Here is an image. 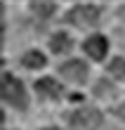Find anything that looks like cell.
<instances>
[{
  "instance_id": "obj_10",
  "label": "cell",
  "mask_w": 125,
  "mask_h": 130,
  "mask_svg": "<svg viewBox=\"0 0 125 130\" xmlns=\"http://www.w3.org/2000/svg\"><path fill=\"white\" fill-rule=\"evenodd\" d=\"M31 10L40 17H50V14L57 10V3H31Z\"/></svg>"
},
{
  "instance_id": "obj_5",
  "label": "cell",
  "mask_w": 125,
  "mask_h": 130,
  "mask_svg": "<svg viewBox=\"0 0 125 130\" xmlns=\"http://www.w3.org/2000/svg\"><path fill=\"white\" fill-rule=\"evenodd\" d=\"M106 50H109V43H106V38L99 36V33L90 36L87 40H85V52H87L95 62H99V59L106 57Z\"/></svg>"
},
{
  "instance_id": "obj_8",
  "label": "cell",
  "mask_w": 125,
  "mask_h": 130,
  "mask_svg": "<svg viewBox=\"0 0 125 130\" xmlns=\"http://www.w3.org/2000/svg\"><path fill=\"white\" fill-rule=\"evenodd\" d=\"M21 64L26 69H43L45 66V55L38 52V50H31V52H26V55L21 57Z\"/></svg>"
},
{
  "instance_id": "obj_13",
  "label": "cell",
  "mask_w": 125,
  "mask_h": 130,
  "mask_svg": "<svg viewBox=\"0 0 125 130\" xmlns=\"http://www.w3.org/2000/svg\"><path fill=\"white\" fill-rule=\"evenodd\" d=\"M43 130H57V128H43Z\"/></svg>"
},
{
  "instance_id": "obj_3",
  "label": "cell",
  "mask_w": 125,
  "mask_h": 130,
  "mask_svg": "<svg viewBox=\"0 0 125 130\" xmlns=\"http://www.w3.org/2000/svg\"><path fill=\"white\" fill-rule=\"evenodd\" d=\"M99 19V7L97 5H73L66 14L68 24L76 26H95Z\"/></svg>"
},
{
  "instance_id": "obj_6",
  "label": "cell",
  "mask_w": 125,
  "mask_h": 130,
  "mask_svg": "<svg viewBox=\"0 0 125 130\" xmlns=\"http://www.w3.org/2000/svg\"><path fill=\"white\" fill-rule=\"evenodd\" d=\"M35 92H38V97H59L61 88L52 78H40V80H35Z\"/></svg>"
},
{
  "instance_id": "obj_1",
  "label": "cell",
  "mask_w": 125,
  "mask_h": 130,
  "mask_svg": "<svg viewBox=\"0 0 125 130\" xmlns=\"http://www.w3.org/2000/svg\"><path fill=\"white\" fill-rule=\"evenodd\" d=\"M0 95H3V99H5L7 104H12L14 109H19V111H24L26 106H28V97H26V90H24V85H21V80H17L10 73L3 76Z\"/></svg>"
},
{
  "instance_id": "obj_12",
  "label": "cell",
  "mask_w": 125,
  "mask_h": 130,
  "mask_svg": "<svg viewBox=\"0 0 125 130\" xmlns=\"http://www.w3.org/2000/svg\"><path fill=\"white\" fill-rule=\"evenodd\" d=\"M118 113H120V118H125V106H120V109H118Z\"/></svg>"
},
{
  "instance_id": "obj_7",
  "label": "cell",
  "mask_w": 125,
  "mask_h": 130,
  "mask_svg": "<svg viewBox=\"0 0 125 130\" xmlns=\"http://www.w3.org/2000/svg\"><path fill=\"white\" fill-rule=\"evenodd\" d=\"M50 47H52L54 55H64V52H68V50L73 47V40H71L68 33H57V36H52Z\"/></svg>"
},
{
  "instance_id": "obj_2",
  "label": "cell",
  "mask_w": 125,
  "mask_h": 130,
  "mask_svg": "<svg viewBox=\"0 0 125 130\" xmlns=\"http://www.w3.org/2000/svg\"><path fill=\"white\" fill-rule=\"evenodd\" d=\"M68 123H71V130H97L101 123V113L97 109H78L68 116Z\"/></svg>"
},
{
  "instance_id": "obj_4",
  "label": "cell",
  "mask_w": 125,
  "mask_h": 130,
  "mask_svg": "<svg viewBox=\"0 0 125 130\" xmlns=\"http://www.w3.org/2000/svg\"><path fill=\"white\" fill-rule=\"evenodd\" d=\"M59 73L64 76L66 80L83 85V83L87 80V64H85L83 59H68V62H64L59 66Z\"/></svg>"
},
{
  "instance_id": "obj_9",
  "label": "cell",
  "mask_w": 125,
  "mask_h": 130,
  "mask_svg": "<svg viewBox=\"0 0 125 130\" xmlns=\"http://www.w3.org/2000/svg\"><path fill=\"white\" fill-rule=\"evenodd\" d=\"M109 73L118 80H125V59L123 57H116L111 64H109Z\"/></svg>"
},
{
  "instance_id": "obj_11",
  "label": "cell",
  "mask_w": 125,
  "mask_h": 130,
  "mask_svg": "<svg viewBox=\"0 0 125 130\" xmlns=\"http://www.w3.org/2000/svg\"><path fill=\"white\" fill-rule=\"evenodd\" d=\"M95 92H97L99 97H113V95H116V88H113V85H109L106 80H99Z\"/></svg>"
}]
</instances>
